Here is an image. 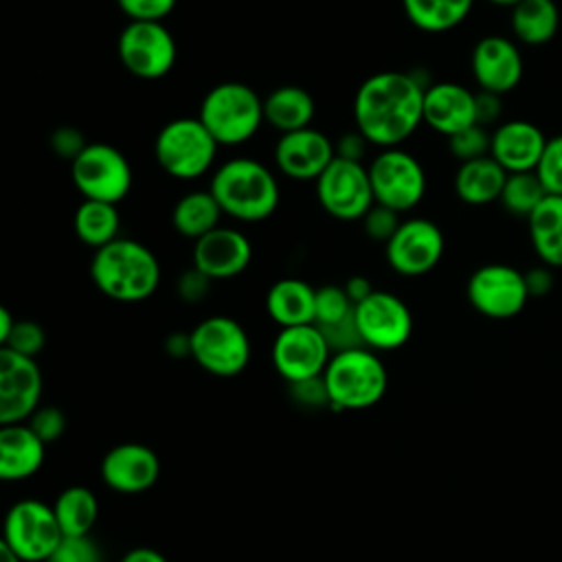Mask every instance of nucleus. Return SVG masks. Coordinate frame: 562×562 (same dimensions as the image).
Here are the masks:
<instances>
[{"mask_svg":"<svg viewBox=\"0 0 562 562\" xmlns=\"http://www.w3.org/2000/svg\"><path fill=\"white\" fill-rule=\"evenodd\" d=\"M46 562H103L92 536H64Z\"/></svg>","mask_w":562,"mask_h":562,"instance_id":"58836bf2","label":"nucleus"},{"mask_svg":"<svg viewBox=\"0 0 562 562\" xmlns=\"http://www.w3.org/2000/svg\"><path fill=\"white\" fill-rule=\"evenodd\" d=\"M408 22L424 33L457 29L472 11L474 0H402Z\"/></svg>","mask_w":562,"mask_h":562,"instance_id":"2f4dec72","label":"nucleus"},{"mask_svg":"<svg viewBox=\"0 0 562 562\" xmlns=\"http://www.w3.org/2000/svg\"><path fill=\"white\" fill-rule=\"evenodd\" d=\"M290 386V395L296 404L305 406V408H323L329 406V395L325 389V380L321 378H312V380H303V382H294L288 384Z\"/></svg>","mask_w":562,"mask_h":562,"instance_id":"a18cd8bd","label":"nucleus"},{"mask_svg":"<svg viewBox=\"0 0 562 562\" xmlns=\"http://www.w3.org/2000/svg\"><path fill=\"white\" fill-rule=\"evenodd\" d=\"M424 123L450 138L476 123V92L454 81H435L424 94Z\"/></svg>","mask_w":562,"mask_h":562,"instance_id":"4be33fe9","label":"nucleus"},{"mask_svg":"<svg viewBox=\"0 0 562 562\" xmlns=\"http://www.w3.org/2000/svg\"><path fill=\"white\" fill-rule=\"evenodd\" d=\"M353 314L364 347L373 351L400 349L413 334V314L393 292L373 290L356 305Z\"/></svg>","mask_w":562,"mask_h":562,"instance_id":"2eb2a0df","label":"nucleus"},{"mask_svg":"<svg viewBox=\"0 0 562 562\" xmlns=\"http://www.w3.org/2000/svg\"><path fill=\"white\" fill-rule=\"evenodd\" d=\"M274 371L288 382L321 378L331 358V349L318 325L281 327L270 349Z\"/></svg>","mask_w":562,"mask_h":562,"instance_id":"4468645a","label":"nucleus"},{"mask_svg":"<svg viewBox=\"0 0 562 562\" xmlns=\"http://www.w3.org/2000/svg\"><path fill=\"white\" fill-rule=\"evenodd\" d=\"M64 533L53 505L35 498L18 501L9 507L2 527V544L22 562H46Z\"/></svg>","mask_w":562,"mask_h":562,"instance_id":"9d476101","label":"nucleus"},{"mask_svg":"<svg viewBox=\"0 0 562 562\" xmlns=\"http://www.w3.org/2000/svg\"><path fill=\"white\" fill-rule=\"evenodd\" d=\"M547 140L549 138H544L542 130L529 121H505L492 130L490 156L507 173L536 171Z\"/></svg>","mask_w":562,"mask_h":562,"instance_id":"5701e85b","label":"nucleus"},{"mask_svg":"<svg viewBox=\"0 0 562 562\" xmlns=\"http://www.w3.org/2000/svg\"><path fill=\"white\" fill-rule=\"evenodd\" d=\"M470 68L479 90L503 97L522 79V53L505 35H485L472 48Z\"/></svg>","mask_w":562,"mask_h":562,"instance_id":"a211bd4d","label":"nucleus"},{"mask_svg":"<svg viewBox=\"0 0 562 562\" xmlns=\"http://www.w3.org/2000/svg\"><path fill=\"white\" fill-rule=\"evenodd\" d=\"M443 248V233L432 220L411 217L384 244V257L393 272L413 279L428 274L441 261Z\"/></svg>","mask_w":562,"mask_h":562,"instance_id":"dca6fc26","label":"nucleus"},{"mask_svg":"<svg viewBox=\"0 0 562 562\" xmlns=\"http://www.w3.org/2000/svg\"><path fill=\"white\" fill-rule=\"evenodd\" d=\"M46 443L31 430L26 422L0 428V479L24 481L40 472Z\"/></svg>","mask_w":562,"mask_h":562,"instance_id":"b1692460","label":"nucleus"},{"mask_svg":"<svg viewBox=\"0 0 562 562\" xmlns=\"http://www.w3.org/2000/svg\"><path fill=\"white\" fill-rule=\"evenodd\" d=\"M336 156L345 158V160H356V162H364V154L367 147H371V143L353 127L349 132H345L336 143Z\"/></svg>","mask_w":562,"mask_h":562,"instance_id":"49530a36","label":"nucleus"},{"mask_svg":"<svg viewBox=\"0 0 562 562\" xmlns=\"http://www.w3.org/2000/svg\"><path fill=\"white\" fill-rule=\"evenodd\" d=\"M314 182L318 204L334 220L360 222L375 204L369 169L364 162L336 156Z\"/></svg>","mask_w":562,"mask_h":562,"instance_id":"9b49d317","label":"nucleus"},{"mask_svg":"<svg viewBox=\"0 0 562 562\" xmlns=\"http://www.w3.org/2000/svg\"><path fill=\"white\" fill-rule=\"evenodd\" d=\"M487 2H490V4H496V7H509V9H512V7L518 4L520 0H487Z\"/></svg>","mask_w":562,"mask_h":562,"instance_id":"6e6d98bb","label":"nucleus"},{"mask_svg":"<svg viewBox=\"0 0 562 562\" xmlns=\"http://www.w3.org/2000/svg\"><path fill=\"white\" fill-rule=\"evenodd\" d=\"M334 158V140L316 127L279 134L274 145V167L290 180H316Z\"/></svg>","mask_w":562,"mask_h":562,"instance_id":"6ab92c4d","label":"nucleus"},{"mask_svg":"<svg viewBox=\"0 0 562 562\" xmlns=\"http://www.w3.org/2000/svg\"><path fill=\"white\" fill-rule=\"evenodd\" d=\"M544 198H547V191L538 180L536 171H525V173H507L498 202L509 215L527 220L542 204Z\"/></svg>","mask_w":562,"mask_h":562,"instance_id":"72a5a7b5","label":"nucleus"},{"mask_svg":"<svg viewBox=\"0 0 562 562\" xmlns=\"http://www.w3.org/2000/svg\"><path fill=\"white\" fill-rule=\"evenodd\" d=\"M367 169L375 204L406 213L426 195V171L422 162L402 147L380 149Z\"/></svg>","mask_w":562,"mask_h":562,"instance_id":"1a4fd4ad","label":"nucleus"},{"mask_svg":"<svg viewBox=\"0 0 562 562\" xmlns=\"http://www.w3.org/2000/svg\"><path fill=\"white\" fill-rule=\"evenodd\" d=\"M314 307L316 288L296 277L274 281L266 292V312L279 327L314 323Z\"/></svg>","mask_w":562,"mask_h":562,"instance_id":"393cba45","label":"nucleus"},{"mask_svg":"<svg viewBox=\"0 0 562 562\" xmlns=\"http://www.w3.org/2000/svg\"><path fill=\"white\" fill-rule=\"evenodd\" d=\"M191 358L211 375H239L250 362L248 331L231 316H209L191 331Z\"/></svg>","mask_w":562,"mask_h":562,"instance_id":"0eeeda50","label":"nucleus"},{"mask_svg":"<svg viewBox=\"0 0 562 562\" xmlns=\"http://www.w3.org/2000/svg\"><path fill=\"white\" fill-rule=\"evenodd\" d=\"M72 228L81 244L99 250L121 237L119 235V231H121L119 209H116V204L83 200L75 211Z\"/></svg>","mask_w":562,"mask_h":562,"instance_id":"7c9ffc66","label":"nucleus"},{"mask_svg":"<svg viewBox=\"0 0 562 562\" xmlns=\"http://www.w3.org/2000/svg\"><path fill=\"white\" fill-rule=\"evenodd\" d=\"M252 259L250 239L233 226H217L193 241L191 266L213 281H224L246 272Z\"/></svg>","mask_w":562,"mask_h":562,"instance_id":"aec40b11","label":"nucleus"},{"mask_svg":"<svg viewBox=\"0 0 562 562\" xmlns=\"http://www.w3.org/2000/svg\"><path fill=\"white\" fill-rule=\"evenodd\" d=\"M44 380L35 358L0 347V424H22L37 408Z\"/></svg>","mask_w":562,"mask_h":562,"instance_id":"f3484780","label":"nucleus"},{"mask_svg":"<svg viewBox=\"0 0 562 562\" xmlns=\"http://www.w3.org/2000/svg\"><path fill=\"white\" fill-rule=\"evenodd\" d=\"M217 140L195 116H180L160 127L154 140L158 167L176 180H195L209 173L217 158Z\"/></svg>","mask_w":562,"mask_h":562,"instance_id":"423d86ee","label":"nucleus"},{"mask_svg":"<svg viewBox=\"0 0 562 562\" xmlns=\"http://www.w3.org/2000/svg\"><path fill=\"white\" fill-rule=\"evenodd\" d=\"M527 228L540 263L562 268V195H547L527 217Z\"/></svg>","mask_w":562,"mask_h":562,"instance_id":"cd10ccee","label":"nucleus"},{"mask_svg":"<svg viewBox=\"0 0 562 562\" xmlns=\"http://www.w3.org/2000/svg\"><path fill=\"white\" fill-rule=\"evenodd\" d=\"M53 509L64 536H90L99 516V501L92 490L70 485L59 492Z\"/></svg>","mask_w":562,"mask_h":562,"instance_id":"473e14b6","label":"nucleus"},{"mask_svg":"<svg viewBox=\"0 0 562 562\" xmlns=\"http://www.w3.org/2000/svg\"><path fill=\"white\" fill-rule=\"evenodd\" d=\"M553 268L540 263L525 272V283L529 290V296H544L553 288Z\"/></svg>","mask_w":562,"mask_h":562,"instance_id":"09e8293b","label":"nucleus"},{"mask_svg":"<svg viewBox=\"0 0 562 562\" xmlns=\"http://www.w3.org/2000/svg\"><path fill=\"white\" fill-rule=\"evenodd\" d=\"M198 119L220 147H237L248 143L266 123L263 99L248 83L222 81L202 97Z\"/></svg>","mask_w":562,"mask_h":562,"instance_id":"39448f33","label":"nucleus"},{"mask_svg":"<svg viewBox=\"0 0 562 562\" xmlns=\"http://www.w3.org/2000/svg\"><path fill=\"white\" fill-rule=\"evenodd\" d=\"M501 114H503V99H501V94L479 90L476 92V123L483 125V127H490V125L498 123Z\"/></svg>","mask_w":562,"mask_h":562,"instance_id":"de8ad7c7","label":"nucleus"},{"mask_svg":"<svg viewBox=\"0 0 562 562\" xmlns=\"http://www.w3.org/2000/svg\"><path fill=\"white\" fill-rule=\"evenodd\" d=\"M353 301L347 296L342 285H321L316 288V307H314V325L329 327L349 316H353Z\"/></svg>","mask_w":562,"mask_h":562,"instance_id":"f704fd0d","label":"nucleus"},{"mask_svg":"<svg viewBox=\"0 0 562 562\" xmlns=\"http://www.w3.org/2000/svg\"><path fill=\"white\" fill-rule=\"evenodd\" d=\"M314 114V97L301 86H279L263 97V119L279 134L312 127Z\"/></svg>","mask_w":562,"mask_h":562,"instance_id":"bb28decb","label":"nucleus"},{"mask_svg":"<svg viewBox=\"0 0 562 562\" xmlns=\"http://www.w3.org/2000/svg\"><path fill=\"white\" fill-rule=\"evenodd\" d=\"M0 551H2V562H22L9 547H4L2 542H0Z\"/></svg>","mask_w":562,"mask_h":562,"instance_id":"5fc2aeb1","label":"nucleus"},{"mask_svg":"<svg viewBox=\"0 0 562 562\" xmlns=\"http://www.w3.org/2000/svg\"><path fill=\"white\" fill-rule=\"evenodd\" d=\"M470 305L494 321L514 318L529 301L525 272L507 263H485L476 268L465 285Z\"/></svg>","mask_w":562,"mask_h":562,"instance_id":"ddd939ff","label":"nucleus"},{"mask_svg":"<svg viewBox=\"0 0 562 562\" xmlns=\"http://www.w3.org/2000/svg\"><path fill=\"white\" fill-rule=\"evenodd\" d=\"M160 261L140 241L119 237L94 250L90 279L94 288L112 301L138 303L149 299L160 285Z\"/></svg>","mask_w":562,"mask_h":562,"instance_id":"f03ea898","label":"nucleus"},{"mask_svg":"<svg viewBox=\"0 0 562 562\" xmlns=\"http://www.w3.org/2000/svg\"><path fill=\"white\" fill-rule=\"evenodd\" d=\"M26 424L31 426V430L48 446L53 441H57L64 430H66V417L57 406H40L29 419Z\"/></svg>","mask_w":562,"mask_h":562,"instance_id":"79ce46f5","label":"nucleus"},{"mask_svg":"<svg viewBox=\"0 0 562 562\" xmlns=\"http://www.w3.org/2000/svg\"><path fill=\"white\" fill-rule=\"evenodd\" d=\"M160 476L158 454L138 441L114 446L101 459L103 483L119 494H140L154 487Z\"/></svg>","mask_w":562,"mask_h":562,"instance_id":"412c9836","label":"nucleus"},{"mask_svg":"<svg viewBox=\"0 0 562 562\" xmlns=\"http://www.w3.org/2000/svg\"><path fill=\"white\" fill-rule=\"evenodd\" d=\"M428 86L419 72L382 70L367 77L353 97L356 130L373 147H400L424 123Z\"/></svg>","mask_w":562,"mask_h":562,"instance_id":"f257e3e1","label":"nucleus"},{"mask_svg":"<svg viewBox=\"0 0 562 562\" xmlns=\"http://www.w3.org/2000/svg\"><path fill=\"white\" fill-rule=\"evenodd\" d=\"M402 222L404 220H400L397 211H393L389 206H382V204H373L367 211V215L360 220L364 235L371 241H380V244H386L397 233Z\"/></svg>","mask_w":562,"mask_h":562,"instance_id":"ea45409f","label":"nucleus"},{"mask_svg":"<svg viewBox=\"0 0 562 562\" xmlns=\"http://www.w3.org/2000/svg\"><path fill=\"white\" fill-rule=\"evenodd\" d=\"M347 296L353 301V305H358L360 301H364L375 288L371 285V281L364 274H351L345 283H342Z\"/></svg>","mask_w":562,"mask_h":562,"instance_id":"8fccbe9b","label":"nucleus"},{"mask_svg":"<svg viewBox=\"0 0 562 562\" xmlns=\"http://www.w3.org/2000/svg\"><path fill=\"white\" fill-rule=\"evenodd\" d=\"M70 178L83 200L119 204L127 198L134 176L121 149L108 143H88L70 162Z\"/></svg>","mask_w":562,"mask_h":562,"instance_id":"6e6552de","label":"nucleus"},{"mask_svg":"<svg viewBox=\"0 0 562 562\" xmlns=\"http://www.w3.org/2000/svg\"><path fill=\"white\" fill-rule=\"evenodd\" d=\"M536 176L542 182L547 195H562V134L547 140V147L536 167Z\"/></svg>","mask_w":562,"mask_h":562,"instance_id":"4c0bfd02","label":"nucleus"},{"mask_svg":"<svg viewBox=\"0 0 562 562\" xmlns=\"http://www.w3.org/2000/svg\"><path fill=\"white\" fill-rule=\"evenodd\" d=\"M505 180L507 171L492 156H483L459 162L454 173V193L463 204L485 206L490 202H498Z\"/></svg>","mask_w":562,"mask_h":562,"instance_id":"a878e982","label":"nucleus"},{"mask_svg":"<svg viewBox=\"0 0 562 562\" xmlns=\"http://www.w3.org/2000/svg\"><path fill=\"white\" fill-rule=\"evenodd\" d=\"M509 26L514 40L525 46L549 44L560 29L555 0H520L512 7Z\"/></svg>","mask_w":562,"mask_h":562,"instance_id":"c85d7f7f","label":"nucleus"},{"mask_svg":"<svg viewBox=\"0 0 562 562\" xmlns=\"http://www.w3.org/2000/svg\"><path fill=\"white\" fill-rule=\"evenodd\" d=\"M119 562H169V560L154 547H134Z\"/></svg>","mask_w":562,"mask_h":562,"instance_id":"603ef678","label":"nucleus"},{"mask_svg":"<svg viewBox=\"0 0 562 562\" xmlns=\"http://www.w3.org/2000/svg\"><path fill=\"white\" fill-rule=\"evenodd\" d=\"M334 411H364L375 406L389 386V373L378 351L356 347L331 353L323 373Z\"/></svg>","mask_w":562,"mask_h":562,"instance_id":"20e7f679","label":"nucleus"},{"mask_svg":"<svg viewBox=\"0 0 562 562\" xmlns=\"http://www.w3.org/2000/svg\"><path fill=\"white\" fill-rule=\"evenodd\" d=\"M44 345H46V334H44L42 325L35 321H29V318H18L13 329L2 340L0 347L11 349L22 356H29V358H35L44 349Z\"/></svg>","mask_w":562,"mask_h":562,"instance_id":"e433bc0d","label":"nucleus"},{"mask_svg":"<svg viewBox=\"0 0 562 562\" xmlns=\"http://www.w3.org/2000/svg\"><path fill=\"white\" fill-rule=\"evenodd\" d=\"M448 147L450 154L459 160V162H468V160H476L483 156H490V147H492V132L479 123L452 134L448 138Z\"/></svg>","mask_w":562,"mask_h":562,"instance_id":"c9c22d12","label":"nucleus"},{"mask_svg":"<svg viewBox=\"0 0 562 562\" xmlns=\"http://www.w3.org/2000/svg\"><path fill=\"white\" fill-rule=\"evenodd\" d=\"M224 211L209 189L189 191L171 209V226L178 235L198 241L220 226Z\"/></svg>","mask_w":562,"mask_h":562,"instance_id":"c756f323","label":"nucleus"},{"mask_svg":"<svg viewBox=\"0 0 562 562\" xmlns=\"http://www.w3.org/2000/svg\"><path fill=\"white\" fill-rule=\"evenodd\" d=\"M48 145H50V149H53V154L57 158L72 162L88 147V140H86V136L81 134L79 127H75V125H59V127H55L50 132Z\"/></svg>","mask_w":562,"mask_h":562,"instance_id":"37998d69","label":"nucleus"},{"mask_svg":"<svg viewBox=\"0 0 562 562\" xmlns=\"http://www.w3.org/2000/svg\"><path fill=\"white\" fill-rule=\"evenodd\" d=\"M178 0H116V7L130 22H162Z\"/></svg>","mask_w":562,"mask_h":562,"instance_id":"a19ab883","label":"nucleus"},{"mask_svg":"<svg viewBox=\"0 0 562 562\" xmlns=\"http://www.w3.org/2000/svg\"><path fill=\"white\" fill-rule=\"evenodd\" d=\"M209 191L224 215L248 224L268 220L281 200L279 182L270 167L248 156L228 158L215 167Z\"/></svg>","mask_w":562,"mask_h":562,"instance_id":"7ed1b4c3","label":"nucleus"},{"mask_svg":"<svg viewBox=\"0 0 562 562\" xmlns=\"http://www.w3.org/2000/svg\"><path fill=\"white\" fill-rule=\"evenodd\" d=\"M119 61L138 79H162L178 59V44L162 22H127L116 42Z\"/></svg>","mask_w":562,"mask_h":562,"instance_id":"f8f14e48","label":"nucleus"},{"mask_svg":"<svg viewBox=\"0 0 562 562\" xmlns=\"http://www.w3.org/2000/svg\"><path fill=\"white\" fill-rule=\"evenodd\" d=\"M165 351L171 358H189L191 356V334L184 331H171L165 338Z\"/></svg>","mask_w":562,"mask_h":562,"instance_id":"3c124183","label":"nucleus"},{"mask_svg":"<svg viewBox=\"0 0 562 562\" xmlns=\"http://www.w3.org/2000/svg\"><path fill=\"white\" fill-rule=\"evenodd\" d=\"M211 285H213V279H209L204 272H200L195 266H191L180 272V277L176 281V294L180 296V301L195 305L209 296Z\"/></svg>","mask_w":562,"mask_h":562,"instance_id":"c03bdc74","label":"nucleus"},{"mask_svg":"<svg viewBox=\"0 0 562 562\" xmlns=\"http://www.w3.org/2000/svg\"><path fill=\"white\" fill-rule=\"evenodd\" d=\"M15 321H18V318L9 312V307H0V345H2V340L9 336V331L13 329Z\"/></svg>","mask_w":562,"mask_h":562,"instance_id":"864d4df0","label":"nucleus"}]
</instances>
